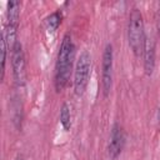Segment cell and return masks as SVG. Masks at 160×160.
Segmentation results:
<instances>
[{"label":"cell","mask_w":160,"mask_h":160,"mask_svg":"<svg viewBox=\"0 0 160 160\" xmlns=\"http://www.w3.org/2000/svg\"><path fill=\"white\" fill-rule=\"evenodd\" d=\"M74 59H75V45L70 32H66L62 36L58 58H56V65H55L54 82H55V90L58 92L62 91L69 84V80L72 72Z\"/></svg>","instance_id":"1"},{"label":"cell","mask_w":160,"mask_h":160,"mask_svg":"<svg viewBox=\"0 0 160 160\" xmlns=\"http://www.w3.org/2000/svg\"><path fill=\"white\" fill-rule=\"evenodd\" d=\"M128 41L131 51L136 58L142 55L146 35H145V26H144V19L142 14L139 9H132L129 15V22H128Z\"/></svg>","instance_id":"2"},{"label":"cell","mask_w":160,"mask_h":160,"mask_svg":"<svg viewBox=\"0 0 160 160\" xmlns=\"http://www.w3.org/2000/svg\"><path fill=\"white\" fill-rule=\"evenodd\" d=\"M91 75V55L88 50H82L78 58L74 71V92L82 96L88 89Z\"/></svg>","instance_id":"3"},{"label":"cell","mask_w":160,"mask_h":160,"mask_svg":"<svg viewBox=\"0 0 160 160\" xmlns=\"http://www.w3.org/2000/svg\"><path fill=\"white\" fill-rule=\"evenodd\" d=\"M20 1L10 0L6 4V24L4 25L2 30L5 32L6 44L9 48V51L11 52L14 45L16 44V36H18V28L20 21Z\"/></svg>","instance_id":"4"},{"label":"cell","mask_w":160,"mask_h":160,"mask_svg":"<svg viewBox=\"0 0 160 160\" xmlns=\"http://www.w3.org/2000/svg\"><path fill=\"white\" fill-rule=\"evenodd\" d=\"M11 69L12 79L18 88H22L26 82V61L21 42L18 40L11 50Z\"/></svg>","instance_id":"5"},{"label":"cell","mask_w":160,"mask_h":160,"mask_svg":"<svg viewBox=\"0 0 160 160\" xmlns=\"http://www.w3.org/2000/svg\"><path fill=\"white\" fill-rule=\"evenodd\" d=\"M112 68H114L112 45L106 44L102 51V62H101V91L105 98L109 96L112 88Z\"/></svg>","instance_id":"6"},{"label":"cell","mask_w":160,"mask_h":160,"mask_svg":"<svg viewBox=\"0 0 160 160\" xmlns=\"http://www.w3.org/2000/svg\"><path fill=\"white\" fill-rule=\"evenodd\" d=\"M124 144H125L124 130L118 122H115L112 125V129H111V132H110V141H109V146H108L109 156L112 160H115L120 155V152L122 151Z\"/></svg>","instance_id":"7"},{"label":"cell","mask_w":160,"mask_h":160,"mask_svg":"<svg viewBox=\"0 0 160 160\" xmlns=\"http://www.w3.org/2000/svg\"><path fill=\"white\" fill-rule=\"evenodd\" d=\"M142 56H144V71L148 76H151L155 69V59H156V48L152 39L146 38Z\"/></svg>","instance_id":"8"},{"label":"cell","mask_w":160,"mask_h":160,"mask_svg":"<svg viewBox=\"0 0 160 160\" xmlns=\"http://www.w3.org/2000/svg\"><path fill=\"white\" fill-rule=\"evenodd\" d=\"M61 21H62V14L60 10H56L54 12H51L46 19H45V24H46V28L49 31L51 32H55L59 26L61 25Z\"/></svg>","instance_id":"9"},{"label":"cell","mask_w":160,"mask_h":160,"mask_svg":"<svg viewBox=\"0 0 160 160\" xmlns=\"http://www.w3.org/2000/svg\"><path fill=\"white\" fill-rule=\"evenodd\" d=\"M60 122L65 131H69L71 128V111L68 102H64L60 108Z\"/></svg>","instance_id":"10"},{"label":"cell","mask_w":160,"mask_h":160,"mask_svg":"<svg viewBox=\"0 0 160 160\" xmlns=\"http://www.w3.org/2000/svg\"><path fill=\"white\" fill-rule=\"evenodd\" d=\"M0 45H1V76H0V79L4 80V76H5V65H6V54L9 51L4 30L1 31V35H0Z\"/></svg>","instance_id":"11"},{"label":"cell","mask_w":160,"mask_h":160,"mask_svg":"<svg viewBox=\"0 0 160 160\" xmlns=\"http://www.w3.org/2000/svg\"><path fill=\"white\" fill-rule=\"evenodd\" d=\"M156 29H158V32L160 34V8L156 11Z\"/></svg>","instance_id":"12"},{"label":"cell","mask_w":160,"mask_h":160,"mask_svg":"<svg viewBox=\"0 0 160 160\" xmlns=\"http://www.w3.org/2000/svg\"><path fill=\"white\" fill-rule=\"evenodd\" d=\"M14 160H25V158L21 155V154H18L16 156H15V159Z\"/></svg>","instance_id":"13"}]
</instances>
